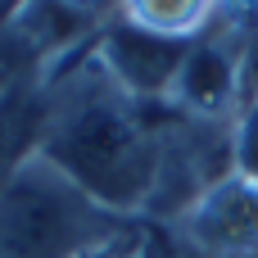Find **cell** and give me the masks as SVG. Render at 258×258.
<instances>
[{
  "label": "cell",
  "mask_w": 258,
  "mask_h": 258,
  "mask_svg": "<svg viewBox=\"0 0 258 258\" xmlns=\"http://www.w3.org/2000/svg\"><path fill=\"white\" fill-rule=\"evenodd\" d=\"M163 132L168 127H159L141 100L109 86L68 104L45 127L41 154L100 209L122 213L154 195Z\"/></svg>",
  "instance_id": "cell-1"
},
{
  "label": "cell",
  "mask_w": 258,
  "mask_h": 258,
  "mask_svg": "<svg viewBox=\"0 0 258 258\" xmlns=\"http://www.w3.org/2000/svg\"><path fill=\"white\" fill-rule=\"evenodd\" d=\"M186 231L209 254H222V258L254 254L258 249V181L240 177V172L218 181L186 213Z\"/></svg>",
  "instance_id": "cell-4"
},
{
  "label": "cell",
  "mask_w": 258,
  "mask_h": 258,
  "mask_svg": "<svg viewBox=\"0 0 258 258\" xmlns=\"http://www.w3.org/2000/svg\"><path fill=\"white\" fill-rule=\"evenodd\" d=\"M240 68H245V41L227 45L222 36H195L186 68L177 77V100L190 118H222L236 104L240 91Z\"/></svg>",
  "instance_id": "cell-5"
},
{
  "label": "cell",
  "mask_w": 258,
  "mask_h": 258,
  "mask_svg": "<svg viewBox=\"0 0 258 258\" xmlns=\"http://www.w3.org/2000/svg\"><path fill=\"white\" fill-rule=\"evenodd\" d=\"M118 218L45 159L0 186V258H91L118 240Z\"/></svg>",
  "instance_id": "cell-2"
},
{
  "label": "cell",
  "mask_w": 258,
  "mask_h": 258,
  "mask_svg": "<svg viewBox=\"0 0 258 258\" xmlns=\"http://www.w3.org/2000/svg\"><path fill=\"white\" fill-rule=\"evenodd\" d=\"M190 45L195 41H177V36L141 27L136 18H122L104 36V68H109V77L122 95H132L141 104L163 100V95L177 91V77L186 68Z\"/></svg>",
  "instance_id": "cell-3"
},
{
  "label": "cell",
  "mask_w": 258,
  "mask_h": 258,
  "mask_svg": "<svg viewBox=\"0 0 258 258\" xmlns=\"http://www.w3.org/2000/svg\"><path fill=\"white\" fill-rule=\"evenodd\" d=\"M236 172L258 181V100L245 104V113L236 122Z\"/></svg>",
  "instance_id": "cell-6"
}]
</instances>
